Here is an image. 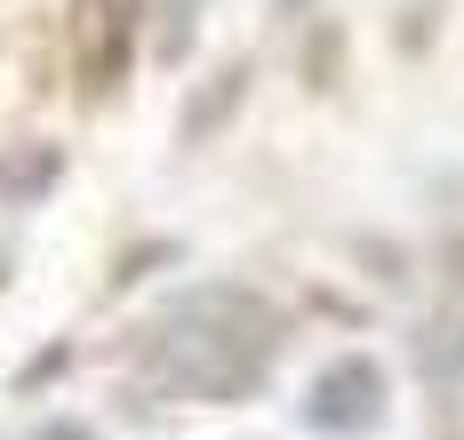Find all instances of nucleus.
Wrapping results in <instances>:
<instances>
[{"instance_id":"nucleus-4","label":"nucleus","mask_w":464,"mask_h":440,"mask_svg":"<svg viewBox=\"0 0 464 440\" xmlns=\"http://www.w3.org/2000/svg\"><path fill=\"white\" fill-rule=\"evenodd\" d=\"M33 440H96V433H81V425H48V433H33Z\"/></svg>"},{"instance_id":"nucleus-2","label":"nucleus","mask_w":464,"mask_h":440,"mask_svg":"<svg viewBox=\"0 0 464 440\" xmlns=\"http://www.w3.org/2000/svg\"><path fill=\"white\" fill-rule=\"evenodd\" d=\"M376 416H384V368L361 360V352L328 360L313 377V392H304V425L313 433H369Z\"/></svg>"},{"instance_id":"nucleus-1","label":"nucleus","mask_w":464,"mask_h":440,"mask_svg":"<svg viewBox=\"0 0 464 440\" xmlns=\"http://www.w3.org/2000/svg\"><path fill=\"white\" fill-rule=\"evenodd\" d=\"M273 304L248 289H192L144 329V385L177 400H240L273 360Z\"/></svg>"},{"instance_id":"nucleus-3","label":"nucleus","mask_w":464,"mask_h":440,"mask_svg":"<svg viewBox=\"0 0 464 440\" xmlns=\"http://www.w3.org/2000/svg\"><path fill=\"white\" fill-rule=\"evenodd\" d=\"M417 368L432 377V385H457V377H464V312L432 320V329L417 337Z\"/></svg>"}]
</instances>
